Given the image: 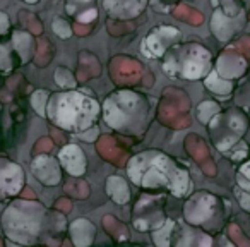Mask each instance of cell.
I'll return each mask as SVG.
<instances>
[{
	"instance_id": "2e32d148",
	"label": "cell",
	"mask_w": 250,
	"mask_h": 247,
	"mask_svg": "<svg viewBox=\"0 0 250 247\" xmlns=\"http://www.w3.org/2000/svg\"><path fill=\"white\" fill-rule=\"evenodd\" d=\"M236 198L240 199V206H242L245 211H250V194L249 192H245L240 187H236Z\"/></svg>"
},
{
	"instance_id": "ba28073f",
	"label": "cell",
	"mask_w": 250,
	"mask_h": 247,
	"mask_svg": "<svg viewBox=\"0 0 250 247\" xmlns=\"http://www.w3.org/2000/svg\"><path fill=\"white\" fill-rule=\"evenodd\" d=\"M70 235H72L74 246L76 247H89L96 237V228L86 218H77L70 225Z\"/></svg>"
},
{
	"instance_id": "4fadbf2b",
	"label": "cell",
	"mask_w": 250,
	"mask_h": 247,
	"mask_svg": "<svg viewBox=\"0 0 250 247\" xmlns=\"http://www.w3.org/2000/svg\"><path fill=\"white\" fill-rule=\"evenodd\" d=\"M31 103L33 108L36 110V113L40 117H46V103H48V91L45 90H38L33 93L31 96Z\"/></svg>"
},
{
	"instance_id": "44dd1931",
	"label": "cell",
	"mask_w": 250,
	"mask_h": 247,
	"mask_svg": "<svg viewBox=\"0 0 250 247\" xmlns=\"http://www.w3.org/2000/svg\"><path fill=\"white\" fill-rule=\"evenodd\" d=\"M9 247H16V244H9Z\"/></svg>"
},
{
	"instance_id": "d6986e66",
	"label": "cell",
	"mask_w": 250,
	"mask_h": 247,
	"mask_svg": "<svg viewBox=\"0 0 250 247\" xmlns=\"http://www.w3.org/2000/svg\"><path fill=\"white\" fill-rule=\"evenodd\" d=\"M7 29H9V18L4 12H0V35H4Z\"/></svg>"
},
{
	"instance_id": "3957f363",
	"label": "cell",
	"mask_w": 250,
	"mask_h": 247,
	"mask_svg": "<svg viewBox=\"0 0 250 247\" xmlns=\"http://www.w3.org/2000/svg\"><path fill=\"white\" fill-rule=\"evenodd\" d=\"M46 112L59 127L79 134L93 126L100 113V105L93 98L70 91L53 96Z\"/></svg>"
},
{
	"instance_id": "7c38bea8",
	"label": "cell",
	"mask_w": 250,
	"mask_h": 247,
	"mask_svg": "<svg viewBox=\"0 0 250 247\" xmlns=\"http://www.w3.org/2000/svg\"><path fill=\"white\" fill-rule=\"evenodd\" d=\"M219 107L216 101H202L197 108V118L202 122V124H208L214 115H218Z\"/></svg>"
},
{
	"instance_id": "277c9868",
	"label": "cell",
	"mask_w": 250,
	"mask_h": 247,
	"mask_svg": "<svg viewBox=\"0 0 250 247\" xmlns=\"http://www.w3.org/2000/svg\"><path fill=\"white\" fill-rule=\"evenodd\" d=\"M163 69L168 76L199 79L209 69V53L199 45L175 46L168 50Z\"/></svg>"
},
{
	"instance_id": "5b68a950",
	"label": "cell",
	"mask_w": 250,
	"mask_h": 247,
	"mask_svg": "<svg viewBox=\"0 0 250 247\" xmlns=\"http://www.w3.org/2000/svg\"><path fill=\"white\" fill-rule=\"evenodd\" d=\"M177 36H178V29L173 28V26H160V28H154L153 31H151V35L146 38L144 45L141 46V52L146 57H149V59L161 57Z\"/></svg>"
},
{
	"instance_id": "30bf717a",
	"label": "cell",
	"mask_w": 250,
	"mask_h": 247,
	"mask_svg": "<svg viewBox=\"0 0 250 247\" xmlns=\"http://www.w3.org/2000/svg\"><path fill=\"white\" fill-rule=\"evenodd\" d=\"M173 226H175V222L173 220H165L163 225L154 228L153 232V240L156 244V247H170V237L173 233Z\"/></svg>"
},
{
	"instance_id": "8fae6325",
	"label": "cell",
	"mask_w": 250,
	"mask_h": 247,
	"mask_svg": "<svg viewBox=\"0 0 250 247\" xmlns=\"http://www.w3.org/2000/svg\"><path fill=\"white\" fill-rule=\"evenodd\" d=\"M206 86L218 94H225V93H229V91H231V84H229L228 81L219 79L216 70H211V74H209L208 79H206Z\"/></svg>"
},
{
	"instance_id": "7a4b0ae2",
	"label": "cell",
	"mask_w": 250,
	"mask_h": 247,
	"mask_svg": "<svg viewBox=\"0 0 250 247\" xmlns=\"http://www.w3.org/2000/svg\"><path fill=\"white\" fill-rule=\"evenodd\" d=\"M146 96L134 91H118L111 94L103 105V117L106 124L115 131L124 134H139L144 131L147 120Z\"/></svg>"
},
{
	"instance_id": "ac0fdd59",
	"label": "cell",
	"mask_w": 250,
	"mask_h": 247,
	"mask_svg": "<svg viewBox=\"0 0 250 247\" xmlns=\"http://www.w3.org/2000/svg\"><path fill=\"white\" fill-rule=\"evenodd\" d=\"M96 18V11H94V9H91L89 12H83V14L79 16V21L81 22H89V21H93V19Z\"/></svg>"
},
{
	"instance_id": "5bb4252c",
	"label": "cell",
	"mask_w": 250,
	"mask_h": 247,
	"mask_svg": "<svg viewBox=\"0 0 250 247\" xmlns=\"http://www.w3.org/2000/svg\"><path fill=\"white\" fill-rule=\"evenodd\" d=\"M55 81H57V84L62 88H76V79H74L72 72L67 70L65 67H59V69H57Z\"/></svg>"
},
{
	"instance_id": "52a82bcc",
	"label": "cell",
	"mask_w": 250,
	"mask_h": 247,
	"mask_svg": "<svg viewBox=\"0 0 250 247\" xmlns=\"http://www.w3.org/2000/svg\"><path fill=\"white\" fill-rule=\"evenodd\" d=\"M59 163L69 172L72 177H83L86 174L87 160L84 151L77 144H67L60 150Z\"/></svg>"
},
{
	"instance_id": "e0dca14e",
	"label": "cell",
	"mask_w": 250,
	"mask_h": 247,
	"mask_svg": "<svg viewBox=\"0 0 250 247\" xmlns=\"http://www.w3.org/2000/svg\"><path fill=\"white\" fill-rule=\"evenodd\" d=\"M77 136L81 137L83 141H94V139H98V129L96 127H89V129H86V131H83V133H79Z\"/></svg>"
},
{
	"instance_id": "9a60e30c",
	"label": "cell",
	"mask_w": 250,
	"mask_h": 247,
	"mask_svg": "<svg viewBox=\"0 0 250 247\" xmlns=\"http://www.w3.org/2000/svg\"><path fill=\"white\" fill-rule=\"evenodd\" d=\"M52 28H53V31H55V35L60 36V38H63V40L72 36V29H70L69 22L63 21V19H55L53 24H52Z\"/></svg>"
},
{
	"instance_id": "ffe728a7",
	"label": "cell",
	"mask_w": 250,
	"mask_h": 247,
	"mask_svg": "<svg viewBox=\"0 0 250 247\" xmlns=\"http://www.w3.org/2000/svg\"><path fill=\"white\" fill-rule=\"evenodd\" d=\"M26 2H29V4H35V2H38V0H26Z\"/></svg>"
},
{
	"instance_id": "7402d4cb",
	"label": "cell",
	"mask_w": 250,
	"mask_h": 247,
	"mask_svg": "<svg viewBox=\"0 0 250 247\" xmlns=\"http://www.w3.org/2000/svg\"><path fill=\"white\" fill-rule=\"evenodd\" d=\"M83 2H86V0H83Z\"/></svg>"
},
{
	"instance_id": "9c48e42d",
	"label": "cell",
	"mask_w": 250,
	"mask_h": 247,
	"mask_svg": "<svg viewBox=\"0 0 250 247\" xmlns=\"http://www.w3.org/2000/svg\"><path fill=\"white\" fill-rule=\"evenodd\" d=\"M106 192L111 201H115L117 204H125L130 199L129 184L125 179L118 177V175H110L106 179Z\"/></svg>"
},
{
	"instance_id": "6da1fadb",
	"label": "cell",
	"mask_w": 250,
	"mask_h": 247,
	"mask_svg": "<svg viewBox=\"0 0 250 247\" xmlns=\"http://www.w3.org/2000/svg\"><path fill=\"white\" fill-rule=\"evenodd\" d=\"M127 172L130 180L144 189H167L177 198L185 196L190 189L187 170L160 151H146L134 157Z\"/></svg>"
},
{
	"instance_id": "8992f818",
	"label": "cell",
	"mask_w": 250,
	"mask_h": 247,
	"mask_svg": "<svg viewBox=\"0 0 250 247\" xmlns=\"http://www.w3.org/2000/svg\"><path fill=\"white\" fill-rule=\"evenodd\" d=\"M31 172L42 184L45 185H57L62 179V172H60V163L52 157H36L31 163Z\"/></svg>"
}]
</instances>
